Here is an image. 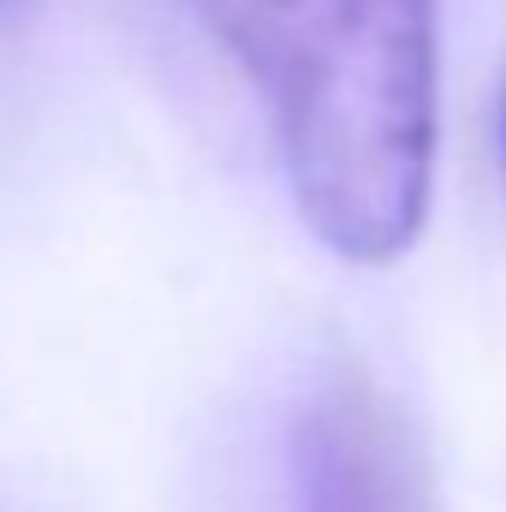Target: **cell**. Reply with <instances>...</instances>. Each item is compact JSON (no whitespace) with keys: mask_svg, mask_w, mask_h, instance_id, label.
<instances>
[{"mask_svg":"<svg viewBox=\"0 0 506 512\" xmlns=\"http://www.w3.org/2000/svg\"><path fill=\"white\" fill-rule=\"evenodd\" d=\"M256 90L304 227L346 262L417 245L441 143V0H185Z\"/></svg>","mask_w":506,"mask_h":512,"instance_id":"obj_1","label":"cell"},{"mask_svg":"<svg viewBox=\"0 0 506 512\" xmlns=\"http://www.w3.org/2000/svg\"><path fill=\"white\" fill-rule=\"evenodd\" d=\"M501 155H506V102H501Z\"/></svg>","mask_w":506,"mask_h":512,"instance_id":"obj_3","label":"cell"},{"mask_svg":"<svg viewBox=\"0 0 506 512\" xmlns=\"http://www.w3.org/2000/svg\"><path fill=\"white\" fill-rule=\"evenodd\" d=\"M298 512H435L405 423L364 376H340L304 399L292 423Z\"/></svg>","mask_w":506,"mask_h":512,"instance_id":"obj_2","label":"cell"}]
</instances>
